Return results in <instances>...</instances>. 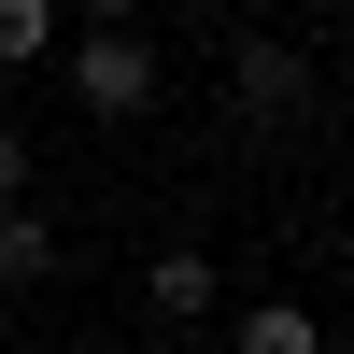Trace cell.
Segmentation results:
<instances>
[{
    "label": "cell",
    "instance_id": "5b68a950",
    "mask_svg": "<svg viewBox=\"0 0 354 354\" xmlns=\"http://www.w3.org/2000/svg\"><path fill=\"white\" fill-rule=\"evenodd\" d=\"M142 298H156L170 326H198V298H213V270H198V255H156V283H142Z\"/></svg>",
    "mask_w": 354,
    "mask_h": 354
},
{
    "label": "cell",
    "instance_id": "8992f818",
    "mask_svg": "<svg viewBox=\"0 0 354 354\" xmlns=\"http://www.w3.org/2000/svg\"><path fill=\"white\" fill-rule=\"evenodd\" d=\"M241 354H312V312H298V298H270V312H241Z\"/></svg>",
    "mask_w": 354,
    "mask_h": 354
},
{
    "label": "cell",
    "instance_id": "277c9868",
    "mask_svg": "<svg viewBox=\"0 0 354 354\" xmlns=\"http://www.w3.org/2000/svg\"><path fill=\"white\" fill-rule=\"evenodd\" d=\"M43 43H57V0H0V71H28Z\"/></svg>",
    "mask_w": 354,
    "mask_h": 354
},
{
    "label": "cell",
    "instance_id": "6da1fadb",
    "mask_svg": "<svg viewBox=\"0 0 354 354\" xmlns=\"http://www.w3.org/2000/svg\"><path fill=\"white\" fill-rule=\"evenodd\" d=\"M71 100L85 113H142V100H156V57H142L128 28H85V43H71Z\"/></svg>",
    "mask_w": 354,
    "mask_h": 354
},
{
    "label": "cell",
    "instance_id": "ba28073f",
    "mask_svg": "<svg viewBox=\"0 0 354 354\" xmlns=\"http://www.w3.org/2000/svg\"><path fill=\"white\" fill-rule=\"evenodd\" d=\"M85 15H100V28H128V0H85Z\"/></svg>",
    "mask_w": 354,
    "mask_h": 354
},
{
    "label": "cell",
    "instance_id": "52a82bcc",
    "mask_svg": "<svg viewBox=\"0 0 354 354\" xmlns=\"http://www.w3.org/2000/svg\"><path fill=\"white\" fill-rule=\"evenodd\" d=\"M15 185H28V142H15V128H0V198H15Z\"/></svg>",
    "mask_w": 354,
    "mask_h": 354
},
{
    "label": "cell",
    "instance_id": "7a4b0ae2",
    "mask_svg": "<svg viewBox=\"0 0 354 354\" xmlns=\"http://www.w3.org/2000/svg\"><path fill=\"white\" fill-rule=\"evenodd\" d=\"M298 100H312V57L298 43H241V113L255 128H298Z\"/></svg>",
    "mask_w": 354,
    "mask_h": 354
},
{
    "label": "cell",
    "instance_id": "3957f363",
    "mask_svg": "<svg viewBox=\"0 0 354 354\" xmlns=\"http://www.w3.org/2000/svg\"><path fill=\"white\" fill-rule=\"evenodd\" d=\"M57 270V227L43 213H15V198H0V283H43Z\"/></svg>",
    "mask_w": 354,
    "mask_h": 354
}]
</instances>
